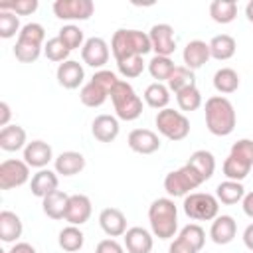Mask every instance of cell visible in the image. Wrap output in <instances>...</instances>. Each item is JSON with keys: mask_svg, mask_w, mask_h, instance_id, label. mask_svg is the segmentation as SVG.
I'll return each instance as SVG.
<instances>
[{"mask_svg": "<svg viewBox=\"0 0 253 253\" xmlns=\"http://www.w3.org/2000/svg\"><path fill=\"white\" fill-rule=\"evenodd\" d=\"M210 43L202 42V40H192L186 43L184 51H182V59H184V65L188 69H200L208 63L210 59Z\"/></svg>", "mask_w": 253, "mask_h": 253, "instance_id": "ffe728a7", "label": "cell"}, {"mask_svg": "<svg viewBox=\"0 0 253 253\" xmlns=\"http://www.w3.org/2000/svg\"><path fill=\"white\" fill-rule=\"evenodd\" d=\"M128 148L136 154H152L160 148V138L150 128H134L128 132Z\"/></svg>", "mask_w": 253, "mask_h": 253, "instance_id": "9a60e30c", "label": "cell"}, {"mask_svg": "<svg viewBox=\"0 0 253 253\" xmlns=\"http://www.w3.org/2000/svg\"><path fill=\"white\" fill-rule=\"evenodd\" d=\"M243 243H245V247L249 251H253V223H249L245 227V231H243Z\"/></svg>", "mask_w": 253, "mask_h": 253, "instance_id": "f907efd6", "label": "cell"}, {"mask_svg": "<svg viewBox=\"0 0 253 253\" xmlns=\"http://www.w3.org/2000/svg\"><path fill=\"white\" fill-rule=\"evenodd\" d=\"M26 130L20 125H8L0 128V148L6 152H16L20 148H26Z\"/></svg>", "mask_w": 253, "mask_h": 253, "instance_id": "83f0119b", "label": "cell"}, {"mask_svg": "<svg viewBox=\"0 0 253 253\" xmlns=\"http://www.w3.org/2000/svg\"><path fill=\"white\" fill-rule=\"evenodd\" d=\"M206 126L215 136H227L233 132L237 117L233 103L223 95H213L206 101Z\"/></svg>", "mask_w": 253, "mask_h": 253, "instance_id": "6da1fadb", "label": "cell"}, {"mask_svg": "<svg viewBox=\"0 0 253 253\" xmlns=\"http://www.w3.org/2000/svg\"><path fill=\"white\" fill-rule=\"evenodd\" d=\"M117 69L123 77L134 79L144 71V61H142V57H128V59L117 61Z\"/></svg>", "mask_w": 253, "mask_h": 253, "instance_id": "b9f144b4", "label": "cell"}, {"mask_svg": "<svg viewBox=\"0 0 253 253\" xmlns=\"http://www.w3.org/2000/svg\"><path fill=\"white\" fill-rule=\"evenodd\" d=\"M152 51L156 55L170 57L176 49V38H174V28L170 24H154L148 32Z\"/></svg>", "mask_w": 253, "mask_h": 253, "instance_id": "4fadbf2b", "label": "cell"}, {"mask_svg": "<svg viewBox=\"0 0 253 253\" xmlns=\"http://www.w3.org/2000/svg\"><path fill=\"white\" fill-rule=\"evenodd\" d=\"M43 53H45V57H47L49 61L63 63V61L69 59L71 49H67V45L55 36V38H49V40L45 42V45H43Z\"/></svg>", "mask_w": 253, "mask_h": 253, "instance_id": "f35d334b", "label": "cell"}, {"mask_svg": "<svg viewBox=\"0 0 253 253\" xmlns=\"http://www.w3.org/2000/svg\"><path fill=\"white\" fill-rule=\"evenodd\" d=\"M55 77H57V83L63 89H77L85 79V71H83V65L79 61L67 59V61L57 65Z\"/></svg>", "mask_w": 253, "mask_h": 253, "instance_id": "ac0fdd59", "label": "cell"}, {"mask_svg": "<svg viewBox=\"0 0 253 253\" xmlns=\"http://www.w3.org/2000/svg\"><path fill=\"white\" fill-rule=\"evenodd\" d=\"M241 208H243V213H245L247 217L253 219V192H247V194L243 196V200H241Z\"/></svg>", "mask_w": 253, "mask_h": 253, "instance_id": "c3c4849f", "label": "cell"}, {"mask_svg": "<svg viewBox=\"0 0 253 253\" xmlns=\"http://www.w3.org/2000/svg\"><path fill=\"white\" fill-rule=\"evenodd\" d=\"M117 75L113 73V71H109V69H99V71H95V75L81 87V91H79V99H81V103L85 105V107H91V109H95V107H101L105 101H107V97L111 95V91H113V87L117 85Z\"/></svg>", "mask_w": 253, "mask_h": 253, "instance_id": "8992f818", "label": "cell"}, {"mask_svg": "<svg viewBox=\"0 0 253 253\" xmlns=\"http://www.w3.org/2000/svg\"><path fill=\"white\" fill-rule=\"evenodd\" d=\"M150 229L158 239H172L178 229V208L170 198H158L148 208Z\"/></svg>", "mask_w": 253, "mask_h": 253, "instance_id": "3957f363", "label": "cell"}, {"mask_svg": "<svg viewBox=\"0 0 253 253\" xmlns=\"http://www.w3.org/2000/svg\"><path fill=\"white\" fill-rule=\"evenodd\" d=\"M43 45H45L43 26L36 24V22H30V24L22 26V30L18 34V40H16V45H14V57L20 63H34L40 57Z\"/></svg>", "mask_w": 253, "mask_h": 253, "instance_id": "277c9868", "label": "cell"}, {"mask_svg": "<svg viewBox=\"0 0 253 253\" xmlns=\"http://www.w3.org/2000/svg\"><path fill=\"white\" fill-rule=\"evenodd\" d=\"M235 49H237V43H235V40L229 34L213 36L211 42H210V55L213 59H217V61L231 59L235 55Z\"/></svg>", "mask_w": 253, "mask_h": 253, "instance_id": "f1b7e54d", "label": "cell"}, {"mask_svg": "<svg viewBox=\"0 0 253 253\" xmlns=\"http://www.w3.org/2000/svg\"><path fill=\"white\" fill-rule=\"evenodd\" d=\"M123 239H125V249L128 253H150L154 245L150 231L144 227H128Z\"/></svg>", "mask_w": 253, "mask_h": 253, "instance_id": "603a6c76", "label": "cell"}, {"mask_svg": "<svg viewBox=\"0 0 253 253\" xmlns=\"http://www.w3.org/2000/svg\"><path fill=\"white\" fill-rule=\"evenodd\" d=\"M51 160H55L53 158V150H51V146L45 140H32V142L26 144V148H24V162L28 166L42 170Z\"/></svg>", "mask_w": 253, "mask_h": 253, "instance_id": "2e32d148", "label": "cell"}, {"mask_svg": "<svg viewBox=\"0 0 253 253\" xmlns=\"http://www.w3.org/2000/svg\"><path fill=\"white\" fill-rule=\"evenodd\" d=\"M95 253H125V247H123L117 239L109 237V239H101V241L97 243Z\"/></svg>", "mask_w": 253, "mask_h": 253, "instance_id": "f6af8a7d", "label": "cell"}, {"mask_svg": "<svg viewBox=\"0 0 253 253\" xmlns=\"http://www.w3.org/2000/svg\"><path fill=\"white\" fill-rule=\"evenodd\" d=\"M154 123H156L158 132H160L164 138L172 140V142L184 140V138L190 134V121H188V117H186L184 113H180V111H174V109H168V107H166V109H162V111L156 113Z\"/></svg>", "mask_w": 253, "mask_h": 253, "instance_id": "9c48e42d", "label": "cell"}, {"mask_svg": "<svg viewBox=\"0 0 253 253\" xmlns=\"http://www.w3.org/2000/svg\"><path fill=\"white\" fill-rule=\"evenodd\" d=\"M8 253H38V251H36L34 245H30V243H26V241H18V243H14V245L10 247Z\"/></svg>", "mask_w": 253, "mask_h": 253, "instance_id": "681fc988", "label": "cell"}, {"mask_svg": "<svg viewBox=\"0 0 253 253\" xmlns=\"http://www.w3.org/2000/svg\"><path fill=\"white\" fill-rule=\"evenodd\" d=\"M168 253H200L188 239H184L182 235H178L172 243H170V249H168Z\"/></svg>", "mask_w": 253, "mask_h": 253, "instance_id": "bcb514c9", "label": "cell"}, {"mask_svg": "<svg viewBox=\"0 0 253 253\" xmlns=\"http://www.w3.org/2000/svg\"><path fill=\"white\" fill-rule=\"evenodd\" d=\"M188 164L204 178V182L210 180L213 176V172H215V158H213V154L210 150H196V152H192L190 158H188Z\"/></svg>", "mask_w": 253, "mask_h": 253, "instance_id": "f546056e", "label": "cell"}, {"mask_svg": "<svg viewBox=\"0 0 253 253\" xmlns=\"http://www.w3.org/2000/svg\"><path fill=\"white\" fill-rule=\"evenodd\" d=\"M194 85H196V75H194V71L188 69L186 65H176L174 71H172V75H170V79L166 81V87H168L174 95L180 93L182 89L194 87Z\"/></svg>", "mask_w": 253, "mask_h": 253, "instance_id": "d590c367", "label": "cell"}, {"mask_svg": "<svg viewBox=\"0 0 253 253\" xmlns=\"http://www.w3.org/2000/svg\"><path fill=\"white\" fill-rule=\"evenodd\" d=\"M245 16H247V20L253 24V0L247 2V6H245Z\"/></svg>", "mask_w": 253, "mask_h": 253, "instance_id": "816d5d0a", "label": "cell"}, {"mask_svg": "<svg viewBox=\"0 0 253 253\" xmlns=\"http://www.w3.org/2000/svg\"><path fill=\"white\" fill-rule=\"evenodd\" d=\"M148 51H152L148 34L140 30H117L111 40V53L115 61H123L128 57H144Z\"/></svg>", "mask_w": 253, "mask_h": 253, "instance_id": "7a4b0ae2", "label": "cell"}, {"mask_svg": "<svg viewBox=\"0 0 253 253\" xmlns=\"http://www.w3.org/2000/svg\"><path fill=\"white\" fill-rule=\"evenodd\" d=\"M210 16L217 24H229L237 16V2H233V0H213L210 4Z\"/></svg>", "mask_w": 253, "mask_h": 253, "instance_id": "e575fe53", "label": "cell"}, {"mask_svg": "<svg viewBox=\"0 0 253 253\" xmlns=\"http://www.w3.org/2000/svg\"><path fill=\"white\" fill-rule=\"evenodd\" d=\"M20 20L14 12L10 10H0V38L10 40L16 34H20Z\"/></svg>", "mask_w": 253, "mask_h": 253, "instance_id": "60d3db41", "label": "cell"}, {"mask_svg": "<svg viewBox=\"0 0 253 253\" xmlns=\"http://www.w3.org/2000/svg\"><path fill=\"white\" fill-rule=\"evenodd\" d=\"M213 87L217 93L221 95H229L235 93L239 89V75L235 69L231 67H221L213 73Z\"/></svg>", "mask_w": 253, "mask_h": 253, "instance_id": "1f68e13d", "label": "cell"}, {"mask_svg": "<svg viewBox=\"0 0 253 253\" xmlns=\"http://www.w3.org/2000/svg\"><path fill=\"white\" fill-rule=\"evenodd\" d=\"M53 166L61 176H75L85 168V156L75 150H65L53 160Z\"/></svg>", "mask_w": 253, "mask_h": 253, "instance_id": "d4e9b609", "label": "cell"}, {"mask_svg": "<svg viewBox=\"0 0 253 253\" xmlns=\"http://www.w3.org/2000/svg\"><path fill=\"white\" fill-rule=\"evenodd\" d=\"M245 196V188L241 182H235V180H225V182H219L217 188H215V198L217 202L225 204V206H233L237 202H241Z\"/></svg>", "mask_w": 253, "mask_h": 253, "instance_id": "4dcf8cb0", "label": "cell"}, {"mask_svg": "<svg viewBox=\"0 0 253 253\" xmlns=\"http://www.w3.org/2000/svg\"><path fill=\"white\" fill-rule=\"evenodd\" d=\"M67 204H69V196L61 190H53L42 200V210L49 219H65Z\"/></svg>", "mask_w": 253, "mask_h": 253, "instance_id": "4316f807", "label": "cell"}, {"mask_svg": "<svg viewBox=\"0 0 253 253\" xmlns=\"http://www.w3.org/2000/svg\"><path fill=\"white\" fill-rule=\"evenodd\" d=\"M0 10H10L16 16H30L38 10V0H16V2H0Z\"/></svg>", "mask_w": 253, "mask_h": 253, "instance_id": "ee69618b", "label": "cell"}, {"mask_svg": "<svg viewBox=\"0 0 253 253\" xmlns=\"http://www.w3.org/2000/svg\"><path fill=\"white\" fill-rule=\"evenodd\" d=\"M144 101H146V105L148 107H152V109H158V111H162V109H166L168 107V103H170V89L164 85V83H150L146 89H144Z\"/></svg>", "mask_w": 253, "mask_h": 253, "instance_id": "d6a6232c", "label": "cell"}, {"mask_svg": "<svg viewBox=\"0 0 253 253\" xmlns=\"http://www.w3.org/2000/svg\"><path fill=\"white\" fill-rule=\"evenodd\" d=\"M10 117H12V111H10V105L6 101L0 103V126H8L10 125Z\"/></svg>", "mask_w": 253, "mask_h": 253, "instance_id": "7dc6e473", "label": "cell"}, {"mask_svg": "<svg viewBox=\"0 0 253 253\" xmlns=\"http://www.w3.org/2000/svg\"><path fill=\"white\" fill-rule=\"evenodd\" d=\"M200 184H204V178L186 162L184 166H180L178 170H172L166 174L164 178V190L168 196L172 198H180V196H188L192 194V190H196Z\"/></svg>", "mask_w": 253, "mask_h": 253, "instance_id": "ba28073f", "label": "cell"}, {"mask_svg": "<svg viewBox=\"0 0 253 253\" xmlns=\"http://www.w3.org/2000/svg\"><path fill=\"white\" fill-rule=\"evenodd\" d=\"M253 166V140L251 138H239L231 144V150L227 158L223 160V174L227 180L243 182Z\"/></svg>", "mask_w": 253, "mask_h": 253, "instance_id": "5b68a950", "label": "cell"}, {"mask_svg": "<svg viewBox=\"0 0 253 253\" xmlns=\"http://www.w3.org/2000/svg\"><path fill=\"white\" fill-rule=\"evenodd\" d=\"M53 14L59 20H89L95 12V4L91 0H55Z\"/></svg>", "mask_w": 253, "mask_h": 253, "instance_id": "7c38bea8", "label": "cell"}, {"mask_svg": "<svg viewBox=\"0 0 253 253\" xmlns=\"http://www.w3.org/2000/svg\"><path fill=\"white\" fill-rule=\"evenodd\" d=\"M99 225L109 237H121L126 233V217L119 208H105L99 213Z\"/></svg>", "mask_w": 253, "mask_h": 253, "instance_id": "d6986e66", "label": "cell"}, {"mask_svg": "<svg viewBox=\"0 0 253 253\" xmlns=\"http://www.w3.org/2000/svg\"><path fill=\"white\" fill-rule=\"evenodd\" d=\"M111 101L115 107V115L121 121H136L142 115V99L134 93L128 81L119 79L111 91Z\"/></svg>", "mask_w": 253, "mask_h": 253, "instance_id": "52a82bcc", "label": "cell"}, {"mask_svg": "<svg viewBox=\"0 0 253 253\" xmlns=\"http://www.w3.org/2000/svg\"><path fill=\"white\" fill-rule=\"evenodd\" d=\"M57 243H59V247H61L63 251L75 253V251H79V249L83 247L85 235H83V231H81L77 225H67V227H63V229L59 231Z\"/></svg>", "mask_w": 253, "mask_h": 253, "instance_id": "836d02e7", "label": "cell"}, {"mask_svg": "<svg viewBox=\"0 0 253 253\" xmlns=\"http://www.w3.org/2000/svg\"><path fill=\"white\" fill-rule=\"evenodd\" d=\"M30 180V166L24 160L8 158L0 164V190H14Z\"/></svg>", "mask_w": 253, "mask_h": 253, "instance_id": "8fae6325", "label": "cell"}, {"mask_svg": "<svg viewBox=\"0 0 253 253\" xmlns=\"http://www.w3.org/2000/svg\"><path fill=\"white\" fill-rule=\"evenodd\" d=\"M109 55H111L109 43L103 38H97V36L87 38L85 43H83V47H81V59H83V63L89 65V67H93V69L103 67L109 61Z\"/></svg>", "mask_w": 253, "mask_h": 253, "instance_id": "5bb4252c", "label": "cell"}, {"mask_svg": "<svg viewBox=\"0 0 253 253\" xmlns=\"http://www.w3.org/2000/svg\"><path fill=\"white\" fill-rule=\"evenodd\" d=\"M22 231H24V225H22L20 215H16L10 210H2L0 211V239L4 243H14L22 237Z\"/></svg>", "mask_w": 253, "mask_h": 253, "instance_id": "484cf974", "label": "cell"}, {"mask_svg": "<svg viewBox=\"0 0 253 253\" xmlns=\"http://www.w3.org/2000/svg\"><path fill=\"white\" fill-rule=\"evenodd\" d=\"M235 233H237V223L231 215H217L213 221H211V227H210V237L213 243L217 245H227L235 239Z\"/></svg>", "mask_w": 253, "mask_h": 253, "instance_id": "7402d4cb", "label": "cell"}, {"mask_svg": "<svg viewBox=\"0 0 253 253\" xmlns=\"http://www.w3.org/2000/svg\"><path fill=\"white\" fill-rule=\"evenodd\" d=\"M119 119L113 115H97L91 123V132L99 142H113L119 136Z\"/></svg>", "mask_w": 253, "mask_h": 253, "instance_id": "44dd1931", "label": "cell"}, {"mask_svg": "<svg viewBox=\"0 0 253 253\" xmlns=\"http://www.w3.org/2000/svg\"><path fill=\"white\" fill-rule=\"evenodd\" d=\"M174 61L170 57H164V55H154L150 61H148V73L152 75V79H156V83H162V81H168L172 71H174Z\"/></svg>", "mask_w": 253, "mask_h": 253, "instance_id": "8d00e7d4", "label": "cell"}, {"mask_svg": "<svg viewBox=\"0 0 253 253\" xmlns=\"http://www.w3.org/2000/svg\"><path fill=\"white\" fill-rule=\"evenodd\" d=\"M176 103H178V107L182 111H188V113L198 111L202 107V93H200V89L196 85L194 87H186L180 93H176Z\"/></svg>", "mask_w": 253, "mask_h": 253, "instance_id": "74e56055", "label": "cell"}, {"mask_svg": "<svg viewBox=\"0 0 253 253\" xmlns=\"http://www.w3.org/2000/svg\"><path fill=\"white\" fill-rule=\"evenodd\" d=\"M184 213L194 221H213L219 213V202L211 194L192 192L184 198Z\"/></svg>", "mask_w": 253, "mask_h": 253, "instance_id": "30bf717a", "label": "cell"}, {"mask_svg": "<svg viewBox=\"0 0 253 253\" xmlns=\"http://www.w3.org/2000/svg\"><path fill=\"white\" fill-rule=\"evenodd\" d=\"M91 211H93L91 200L85 194H73V196H69L65 221H69V225H83L85 221H89Z\"/></svg>", "mask_w": 253, "mask_h": 253, "instance_id": "e0dca14e", "label": "cell"}, {"mask_svg": "<svg viewBox=\"0 0 253 253\" xmlns=\"http://www.w3.org/2000/svg\"><path fill=\"white\" fill-rule=\"evenodd\" d=\"M57 184H59V180H57V172H53V170H49V168H42V170H38L34 176H32V180H30V190H32V194L36 196V198H45L47 194H51L53 190H57Z\"/></svg>", "mask_w": 253, "mask_h": 253, "instance_id": "cb8c5ba5", "label": "cell"}, {"mask_svg": "<svg viewBox=\"0 0 253 253\" xmlns=\"http://www.w3.org/2000/svg\"><path fill=\"white\" fill-rule=\"evenodd\" d=\"M57 38L67 45V49H77V47H83V43H85V40H83V30L79 28V26H75V24H67V26H63L61 30H59V34H57Z\"/></svg>", "mask_w": 253, "mask_h": 253, "instance_id": "ab89813d", "label": "cell"}, {"mask_svg": "<svg viewBox=\"0 0 253 253\" xmlns=\"http://www.w3.org/2000/svg\"><path fill=\"white\" fill-rule=\"evenodd\" d=\"M178 235H182L184 239H188L198 251H202V247H204V243H206V231H204L198 223H188V225H184Z\"/></svg>", "mask_w": 253, "mask_h": 253, "instance_id": "7bdbcfd3", "label": "cell"}]
</instances>
